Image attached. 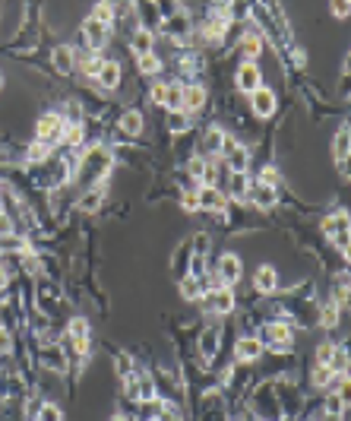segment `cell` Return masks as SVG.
I'll return each mask as SVG.
<instances>
[{"label":"cell","instance_id":"obj_3","mask_svg":"<svg viewBox=\"0 0 351 421\" xmlns=\"http://www.w3.org/2000/svg\"><path fill=\"white\" fill-rule=\"evenodd\" d=\"M247 197H250V203H256L260 209H272V206H276V190H272L269 184H263V181L250 184V187H247Z\"/></svg>","mask_w":351,"mask_h":421},{"label":"cell","instance_id":"obj_30","mask_svg":"<svg viewBox=\"0 0 351 421\" xmlns=\"http://www.w3.org/2000/svg\"><path fill=\"white\" fill-rule=\"evenodd\" d=\"M187 115H184V111H171V117H168V127H171L174 133H180V130H187Z\"/></svg>","mask_w":351,"mask_h":421},{"label":"cell","instance_id":"obj_26","mask_svg":"<svg viewBox=\"0 0 351 421\" xmlns=\"http://www.w3.org/2000/svg\"><path fill=\"white\" fill-rule=\"evenodd\" d=\"M51 156V146L48 143H32V146H29V152H25V158H29V162H45V158Z\"/></svg>","mask_w":351,"mask_h":421},{"label":"cell","instance_id":"obj_28","mask_svg":"<svg viewBox=\"0 0 351 421\" xmlns=\"http://www.w3.org/2000/svg\"><path fill=\"white\" fill-rule=\"evenodd\" d=\"M180 295L187 298V301H196V298H199V279H184L180 282Z\"/></svg>","mask_w":351,"mask_h":421},{"label":"cell","instance_id":"obj_27","mask_svg":"<svg viewBox=\"0 0 351 421\" xmlns=\"http://www.w3.org/2000/svg\"><path fill=\"white\" fill-rule=\"evenodd\" d=\"M64 140L70 143V146H82V140H86V130H82V124H70L64 130Z\"/></svg>","mask_w":351,"mask_h":421},{"label":"cell","instance_id":"obj_23","mask_svg":"<svg viewBox=\"0 0 351 421\" xmlns=\"http://www.w3.org/2000/svg\"><path fill=\"white\" fill-rule=\"evenodd\" d=\"M165 32L174 35V38H180V35H187V16H180V13H174L168 23H165Z\"/></svg>","mask_w":351,"mask_h":421},{"label":"cell","instance_id":"obj_44","mask_svg":"<svg viewBox=\"0 0 351 421\" xmlns=\"http://www.w3.org/2000/svg\"><path fill=\"white\" fill-rule=\"evenodd\" d=\"M10 232H13V222H10L7 213H0V234H10Z\"/></svg>","mask_w":351,"mask_h":421},{"label":"cell","instance_id":"obj_1","mask_svg":"<svg viewBox=\"0 0 351 421\" xmlns=\"http://www.w3.org/2000/svg\"><path fill=\"white\" fill-rule=\"evenodd\" d=\"M35 133H38L41 143H48L51 146V140H60V136H64V117L60 115H45L38 121V127H35Z\"/></svg>","mask_w":351,"mask_h":421},{"label":"cell","instance_id":"obj_34","mask_svg":"<svg viewBox=\"0 0 351 421\" xmlns=\"http://www.w3.org/2000/svg\"><path fill=\"white\" fill-rule=\"evenodd\" d=\"M180 206L187 209V213H196V209H199V197H196V190H187V193H180Z\"/></svg>","mask_w":351,"mask_h":421},{"label":"cell","instance_id":"obj_18","mask_svg":"<svg viewBox=\"0 0 351 421\" xmlns=\"http://www.w3.org/2000/svg\"><path fill=\"white\" fill-rule=\"evenodd\" d=\"M313 387H332V380H335V371L329 368V364H317V371H313Z\"/></svg>","mask_w":351,"mask_h":421},{"label":"cell","instance_id":"obj_7","mask_svg":"<svg viewBox=\"0 0 351 421\" xmlns=\"http://www.w3.org/2000/svg\"><path fill=\"white\" fill-rule=\"evenodd\" d=\"M219 279H221V285H234V282L241 279V260H237V256H221Z\"/></svg>","mask_w":351,"mask_h":421},{"label":"cell","instance_id":"obj_19","mask_svg":"<svg viewBox=\"0 0 351 421\" xmlns=\"http://www.w3.org/2000/svg\"><path fill=\"white\" fill-rule=\"evenodd\" d=\"M152 42H156V38H152V32H149V29H143V32L133 35L130 48L136 51V54H149V51H152Z\"/></svg>","mask_w":351,"mask_h":421},{"label":"cell","instance_id":"obj_13","mask_svg":"<svg viewBox=\"0 0 351 421\" xmlns=\"http://www.w3.org/2000/svg\"><path fill=\"white\" fill-rule=\"evenodd\" d=\"M254 285H256L260 291H276L278 273L272 269V266H260V269H256V276H254Z\"/></svg>","mask_w":351,"mask_h":421},{"label":"cell","instance_id":"obj_15","mask_svg":"<svg viewBox=\"0 0 351 421\" xmlns=\"http://www.w3.org/2000/svg\"><path fill=\"white\" fill-rule=\"evenodd\" d=\"M168 111H180V105H184V86L178 83H168V89H165V101H162Z\"/></svg>","mask_w":351,"mask_h":421},{"label":"cell","instance_id":"obj_31","mask_svg":"<svg viewBox=\"0 0 351 421\" xmlns=\"http://www.w3.org/2000/svg\"><path fill=\"white\" fill-rule=\"evenodd\" d=\"M335 352H339V348H335L332 342H323V346L317 348V361H319V364H329V361L335 358Z\"/></svg>","mask_w":351,"mask_h":421},{"label":"cell","instance_id":"obj_41","mask_svg":"<svg viewBox=\"0 0 351 421\" xmlns=\"http://www.w3.org/2000/svg\"><path fill=\"white\" fill-rule=\"evenodd\" d=\"M215 352V330L209 336H203V355H213Z\"/></svg>","mask_w":351,"mask_h":421},{"label":"cell","instance_id":"obj_20","mask_svg":"<svg viewBox=\"0 0 351 421\" xmlns=\"http://www.w3.org/2000/svg\"><path fill=\"white\" fill-rule=\"evenodd\" d=\"M121 130L130 133V136H136V133L143 130V117H139V111H127V115L121 117Z\"/></svg>","mask_w":351,"mask_h":421},{"label":"cell","instance_id":"obj_6","mask_svg":"<svg viewBox=\"0 0 351 421\" xmlns=\"http://www.w3.org/2000/svg\"><path fill=\"white\" fill-rule=\"evenodd\" d=\"M196 197H199V206H203L206 213H221V209H225V193H221L219 187H203Z\"/></svg>","mask_w":351,"mask_h":421},{"label":"cell","instance_id":"obj_38","mask_svg":"<svg viewBox=\"0 0 351 421\" xmlns=\"http://www.w3.org/2000/svg\"><path fill=\"white\" fill-rule=\"evenodd\" d=\"M250 3H247V0H234V3H231V19H247V13H250Z\"/></svg>","mask_w":351,"mask_h":421},{"label":"cell","instance_id":"obj_35","mask_svg":"<svg viewBox=\"0 0 351 421\" xmlns=\"http://www.w3.org/2000/svg\"><path fill=\"white\" fill-rule=\"evenodd\" d=\"M221 136H225L221 130H209L206 133V140H203V146L209 149V152H215V149H221Z\"/></svg>","mask_w":351,"mask_h":421},{"label":"cell","instance_id":"obj_45","mask_svg":"<svg viewBox=\"0 0 351 421\" xmlns=\"http://www.w3.org/2000/svg\"><path fill=\"white\" fill-rule=\"evenodd\" d=\"M7 348H10V333L3 330V326H0V355H3Z\"/></svg>","mask_w":351,"mask_h":421},{"label":"cell","instance_id":"obj_43","mask_svg":"<svg viewBox=\"0 0 351 421\" xmlns=\"http://www.w3.org/2000/svg\"><path fill=\"white\" fill-rule=\"evenodd\" d=\"M203 158H193V162H190V174H193V178H203Z\"/></svg>","mask_w":351,"mask_h":421},{"label":"cell","instance_id":"obj_2","mask_svg":"<svg viewBox=\"0 0 351 421\" xmlns=\"http://www.w3.org/2000/svg\"><path fill=\"white\" fill-rule=\"evenodd\" d=\"M250 105H254V115L269 117L272 111H276V92H272V89H263V86H256V89L250 92Z\"/></svg>","mask_w":351,"mask_h":421},{"label":"cell","instance_id":"obj_42","mask_svg":"<svg viewBox=\"0 0 351 421\" xmlns=\"http://www.w3.org/2000/svg\"><path fill=\"white\" fill-rule=\"evenodd\" d=\"M263 184H269V187H272V184H278V171H276V168H266V171H263Z\"/></svg>","mask_w":351,"mask_h":421},{"label":"cell","instance_id":"obj_47","mask_svg":"<svg viewBox=\"0 0 351 421\" xmlns=\"http://www.w3.org/2000/svg\"><path fill=\"white\" fill-rule=\"evenodd\" d=\"M0 86H3V76H0Z\"/></svg>","mask_w":351,"mask_h":421},{"label":"cell","instance_id":"obj_40","mask_svg":"<svg viewBox=\"0 0 351 421\" xmlns=\"http://www.w3.org/2000/svg\"><path fill=\"white\" fill-rule=\"evenodd\" d=\"M332 13H335L339 19L348 16V0H332Z\"/></svg>","mask_w":351,"mask_h":421},{"label":"cell","instance_id":"obj_25","mask_svg":"<svg viewBox=\"0 0 351 421\" xmlns=\"http://www.w3.org/2000/svg\"><path fill=\"white\" fill-rule=\"evenodd\" d=\"M247 171H241V174H231V197H237V200H244L247 197Z\"/></svg>","mask_w":351,"mask_h":421},{"label":"cell","instance_id":"obj_9","mask_svg":"<svg viewBox=\"0 0 351 421\" xmlns=\"http://www.w3.org/2000/svg\"><path fill=\"white\" fill-rule=\"evenodd\" d=\"M260 352H263L260 339H241V342L234 346L237 361H256V358H260Z\"/></svg>","mask_w":351,"mask_h":421},{"label":"cell","instance_id":"obj_32","mask_svg":"<svg viewBox=\"0 0 351 421\" xmlns=\"http://www.w3.org/2000/svg\"><path fill=\"white\" fill-rule=\"evenodd\" d=\"M92 16L98 19V23H111V19H114V7H108V3H98L95 10H92Z\"/></svg>","mask_w":351,"mask_h":421},{"label":"cell","instance_id":"obj_24","mask_svg":"<svg viewBox=\"0 0 351 421\" xmlns=\"http://www.w3.org/2000/svg\"><path fill=\"white\" fill-rule=\"evenodd\" d=\"M139 70L146 76H152V73H158L162 70V60L156 58V51H149V54H139Z\"/></svg>","mask_w":351,"mask_h":421},{"label":"cell","instance_id":"obj_10","mask_svg":"<svg viewBox=\"0 0 351 421\" xmlns=\"http://www.w3.org/2000/svg\"><path fill=\"white\" fill-rule=\"evenodd\" d=\"M203 105H206L203 86H187V89H184V105H180V111H199Z\"/></svg>","mask_w":351,"mask_h":421},{"label":"cell","instance_id":"obj_22","mask_svg":"<svg viewBox=\"0 0 351 421\" xmlns=\"http://www.w3.org/2000/svg\"><path fill=\"white\" fill-rule=\"evenodd\" d=\"M54 67H58L60 73H70V70H73V51H70V48H58V51H54Z\"/></svg>","mask_w":351,"mask_h":421},{"label":"cell","instance_id":"obj_36","mask_svg":"<svg viewBox=\"0 0 351 421\" xmlns=\"http://www.w3.org/2000/svg\"><path fill=\"white\" fill-rule=\"evenodd\" d=\"M339 323V304H326L323 307V326H335Z\"/></svg>","mask_w":351,"mask_h":421},{"label":"cell","instance_id":"obj_29","mask_svg":"<svg viewBox=\"0 0 351 421\" xmlns=\"http://www.w3.org/2000/svg\"><path fill=\"white\" fill-rule=\"evenodd\" d=\"M101 193H105V190L98 187V190H92V193H86V197L80 200V206L86 209V213H92V209H98V203H101Z\"/></svg>","mask_w":351,"mask_h":421},{"label":"cell","instance_id":"obj_37","mask_svg":"<svg viewBox=\"0 0 351 421\" xmlns=\"http://www.w3.org/2000/svg\"><path fill=\"white\" fill-rule=\"evenodd\" d=\"M38 421H60V409L58 405H41Z\"/></svg>","mask_w":351,"mask_h":421},{"label":"cell","instance_id":"obj_33","mask_svg":"<svg viewBox=\"0 0 351 421\" xmlns=\"http://www.w3.org/2000/svg\"><path fill=\"white\" fill-rule=\"evenodd\" d=\"M260 48H263L260 35H247V38H244V54H247V58H256V54H260Z\"/></svg>","mask_w":351,"mask_h":421},{"label":"cell","instance_id":"obj_12","mask_svg":"<svg viewBox=\"0 0 351 421\" xmlns=\"http://www.w3.org/2000/svg\"><path fill=\"white\" fill-rule=\"evenodd\" d=\"M98 83L105 86V89H117V83H121V67H117L114 60H105L101 70H98Z\"/></svg>","mask_w":351,"mask_h":421},{"label":"cell","instance_id":"obj_4","mask_svg":"<svg viewBox=\"0 0 351 421\" xmlns=\"http://www.w3.org/2000/svg\"><path fill=\"white\" fill-rule=\"evenodd\" d=\"M82 35H86V42L92 45V48H101L108 38V25L105 23H98L95 16H86L82 19Z\"/></svg>","mask_w":351,"mask_h":421},{"label":"cell","instance_id":"obj_21","mask_svg":"<svg viewBox=\"0 0 351 421\" xmlns=\"http://www.w3.org/2000/svg\"><path fill=\"white\" fill-rule=\"evenodd\" d=\"M101 64L105 60L98 58V54H80V70L89 76H98V70H101Z\"/></svg>","mask_w":351,"mask_h":421},{"label":"cell","instance_id":"obj_17","mask_svg":"<svg viewBox=\"0 0 351 421\" xmlns=\"http://www.w3.org/2000/svg\"><path fill=\"white\" fill-rule=\"evenodd\" d=\"M323 232L335 234V238H339V234H348V215L339 213L335 219H326V222H323Z\"/></svg>","mask_w":351,"mask_h":421},{"label":"cell","instance_id":"obj_46","mask_svg":"<svg viewBox=\"0 0 351 421\" xmlns=\"http://www.w3.org/2000/svg\"><path fill=\"white\" fill-rule=\"evenodd\" d=\"M114 421H127V418H123V415H114Z\"/></svg>","mask_w":351,"mask_h":421},{"label":"cell","instance_id":"obj_11","mask_svg":"<svg viewBox=\"0 0 351 421\" xmlns=\"http://www.w3.org/2000/svg\"><path fill=\"white\" fill-rule=\"evenodd\" d=\"M209 301H213V311H215V314H228L231 307H234V295H231V285H225V289H215L213 295H209Z\"/></svg>","mask_w":351,"mask_h":421},{"label":"cell","instance_id":"obj_14","mask_svg":"<svg viewBox=\"0 0 351 421\" xmlns=\"http://www.w3.org/2000/svg\"><path fill=\"white\" fill-rule=\"evenodd\" d=\"M247 162H250V152H247L241 143H237L234 149L228 152V165H231V174H241V171H247Z\"/></svg>","mask_w":351,"mask_h":421},{"label":"cell","instance_id":"obj_39","mask_svg":"<svg viewBox=\"0 0 351 421\" xmlns=\"http://www.w3.org/2000/svg\"><path fill=\"white\" fill-rule=\"evenodd\" d=\"M165 89H168V83H156V86H152V101H156V105H162V101H165Z\"/></svg>","mask_w":351,"mask_h":421},{"label":"cell","instance_id":"obj_5","mask_svg":"<svg viewBox=\"0 0 351 421\" xmlns=\"http://www.w3.org/2000/svg\"><path fill=\"white\" fill-rule=\"evenodd\" d=\"M263 73H260V67L254 64V60H247V64H241V70H237V89H244V92H254L256 86H260Z\"/></svg>","mask_w":351,"mask_h":421},{"label":"cell","instance_id":"obj_16","mask_svg":"<svg viewBox=\"0 0 351 421\" xmlns=\"http://www.w3.org/2000/svg\"><path fill=\"white\" fill-rule=\"evenodd\" d=\"M335 162L345 171V162H348V127H342L339 136H335Z\"/></svg>","mask_w":351,"mask_h":421},{"label":"cell","instance_id":"obj_8","mask_svg":"<svg viewBox=\"0 0 351 421\" xmlns=\"http://www.w3.org/2000/svg\"><path fill=\"white\" fill-rule=\"evenodd\" d=\"M263 339H269V346H276V348H288L291 346V330L282 326V323H269L263 330Z\"/></svg>","mask_w":351,"mask_h":421}]
</instances>
